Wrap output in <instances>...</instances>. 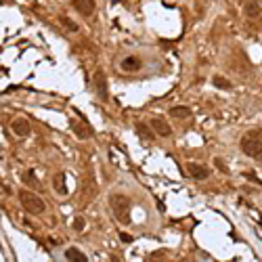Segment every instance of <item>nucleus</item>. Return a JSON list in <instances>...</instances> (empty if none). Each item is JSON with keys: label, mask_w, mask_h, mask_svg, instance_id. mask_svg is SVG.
<instances>
[{"label": "nucleus", "mask_w": 262, "mask_h": 262, "mask_svg": "<svg viewBox=\"0 0 262 262\" xmlns=\"http://www.w3.org/2000/svg\"><path fill=\"white\" fill-rule=\"evenodd\" d=\"M185 170H187L189 176L195 178V181H205V178L210 176V170L205 166H201V164H195V162H189L185 166Z\"/></svg>", "instance_id": "4"}, {"label": "nucleus", "mask_w": 262, "mask_h": 262, "mask_svg": "<svg viewBox=\"0 0 262 262\" xmlns=\"http://www.w3.org/2000/svg\"><path fill=\"white\" fill-rule=\"evenodd\" d=\"M122 70H126V72H139L141 70V59L134 57V55H130V57H126V59H122Z\"/></svg>", "instance_id": "10"}, {"label": "nucleus", "mask_w": 262, "mask_h": 262, "mask_svg": "<svg viewBox=\"0 0 262 262\" xmlns=\"http://www.w3.org/2000/svg\"><path fill=\"white\" fill-rule=\"evenodd\" d=\"M11 130L15 132V136H19V139H23V136H27L32 132V126H30V122H27L25 118H15L11 122Z\"/></svg>", "instance_id": "5"}, {"label": "nucleus", "mask_w": 262, "mask_h": 262, "mask_svg": "<svg viewBox=\"0 0 262 262\" xmlns=\"http://www.w3.org/2000/svg\"><path fill=\"white\" fill-rule=\"evenodd\" d=\"M120 239H122L124 243H130V241H132V237L128 235V233H120Z\"/></svg>", "instance_id": "21"}, {"label": "nucleus", "mask_w": 262, "mask_h": 262, "mask_svg": "<svg viewBox=\"0 0 262 262\" xmlns=\"http://www.w3.org/2000/svg\"><path fill=\"white\" fill-rule=\"evenodd\" d=\"M84 218H82V216H78V218H74V229L78 231V233H82V231H84Z\"/></svg>", "instance_id": "19"}, {"label": "nucleus", "mask_w": 262, "mask_h": 262, "mask_svg": "<svg viewBox=\"0 0 262 262\" xmlns=\"http://www.w3.org/2000/svg\"><path fill=\"white\" fill-rule=\"evenodd\" d=\"M214 86L216 88H231V82L227 80V78H223V76H214Z\"/></svg>", "instance_id": "16"}, {"label": "nucleus", "mask_w": 262, "mask_h": 262, "mask_svg": "<svg viewBox=\"0 0 262 262\" xmlns=\"http://www.w3.org/2000/svg\"><path fill=\"white\" fill-rule=\"evenodd\" d=\"M149 124H151V128L155 130V134H160V136H170L172 134V128L168 126V122H164L162 118L149 120Z\"/></svg>", "instance_id": "7"}, {"label": "nucleus", "mask_w": 262, "mask_h": 262, "mask_svg": "<svg viewBox=\"0 0 262 262\" xmlns=\"http://www.w3.org/2000/svg\"><path fill=\"white\" fill-rule=\"evenodd\" d=\"M94 88H96V94H99V99L107 101V96H109V90H107V78L101 70H96L94 72Z\"/></svg>", "instance_id": "6"}, {"label": "nucleus", "mask_w": 262, "mask_h": 262, "mask_svg": "<svg viewBox=\"0 0 262 262\" xmlns=\"http://www.w3.org/2000/svg\"><path fill=\"white\" fill-rule=\"evenodd\" d=\"M170 116L172 118H178V120H183V118H191V109L185 107V105H176L170 109Z\"/></svg>", "instance_id": "14"}, {"label": "nucleus", "mask_w": 262, "mask_h": 262, "mask_svg": "<svg viewBox=\"0 0 262 262\" xmlns=\"http://www.w3.org/2000/svg\"><path fill=\"white\" fill-rule=\"evenodd\" d=\"M258 160H260V162H262V153H260V155H258Z\"/></svg>", "instance_id": "22"}, {"label": "nucleus", "mask_w": 262, "mask_h": 262, "mask_svg": "<svg viewBox=\"0 0 262 262\" xmlns=\"http://www.w3.org/2000/svg\"><path fill=\"white\" fill-rule=\"evenodd\" d=\"M23 181H25V183H30V185H32V187H36V189H40V183H38V181H36V178L32 176V170L23 174Z\"/></svg>", "instance_id": "18"}, {"label": "nucleus", "mask_w": 262, "mask_h": 262, "mask_svg": "<svg viewBox=\"0 0 262 262\" xmlns=\"http://www.w3.org/2000/svg\"><path fill=\"white\" fill-rule=\"evenodd\" d=\"M74 7H76V11L80 13V15L88 17V15L94 13V0H74Z\"/></svg>", "instance_id": "9"}, {"label": "nucleus", "mask_w": 262, "mask_h": 262, "mask_svg": "<svg viewBox=\"0 0 262 262\" xmlns=\"http://www.w3.org/2000/svg\"><path fill=\"white\" fill-rule=\"evenodd\" d=\"M19 201H21L23 210L27 214L40 216V214H44V210H46L44 199L38 197V193H32V191H19Z\"/></svg>", "instance_id": "2"}, {"label": "nucleus", "mask_w": 262, "mask_h": 262, "mask_svg": "<svg viewBox=\"0 0 262 262\" xmlns=\"http://www.w3.org/2000/svg\"><path fill=\"white\" fill-rule=\"evenodd\" d=\"M53 187L59 195H67V187H65V172H57L53 178Z\"/></svg>", "instance_id": "11"}, {"label": "nucleus", "mask_w": 262, "mask_h": 262, "mask_svg": "<svg viewBox=\"0 0 262 262\" xmlns=\"http://www.w3.org/2000/svg\"><path fill=\"white\" fill-rule=\"evenodd\" d=\"M65 258L70 260V262H88V258L82 254L78 247H67V250H65Z\"/></svg>", "instance_id": "12"}, {"label": "nucleus", "mask_w": 262, "mask_h": 262, "mask_svg": "<svg viewBox=\"0 0 262 262\" xmlns=\"http://www.w3.org/2000/svg\"><path fill=\"white\" fill-rule=\"evenodd\" d=\"M241 151L247 158L258 160V155L262 153V130H250L243 134L241 139Z\"/></svg>", "instance_id": "1"}, {"label": "nucleus", "mask_w": 262, "mask_h": 262, "mask_svg": "<svg viewBox=\"0 0 262 262\" xmlns=\"http://www.w3.org/2000/svg\"><path fill=\"white\" fill-rule=\"evenodd\" d=\"M214 164H216V168H218V170H223L225 174H229V168H227V164H223L220 160H214Z\"/></svg>", "instance_id": "20"}, {"label": "nucleus", "mask_w": 262, "mask_h": 262, "mask_svg": "<svg viewBox=\"0 0 262 262\" xmlns=\"http://www.w3.org/2000/svg\"><path fill=\"white\" fill-rule=\"evenodd\" d=\"M70 128H72V132L78 136V139H88V134H92V128L90 126H82V122L80 120H72L70 122Z\"/></svg>", "instance_id": "8"}, {"label": "nucleus", "mask_w": 262, "mask_h": 262, "mask_svg": "<svg viewBox=\"0 0 262 262\" xmlns=\"http://www.w3.org/2000/svg\"><path fill=\"white\" fill-rule=\"evenodd\" d=\"M245 15L247 17H258L260 15V7L256 3H247L245 5Z\"/></svg>", "instance_id": "15"}, {"label": "nucleus", "mask_w": 262, "mask_h": 262, "mask_svg": "<svg viewBox=\"0 0 262 262\" xmlns=\"http://www.w3.org/2000/svg\"><path fill=\"white\" fill-rule=\"evenodd\" d=\"M59 21L67 27V30H72V32H78V23H74L70 17H59Z\"/></svg>", "instance_id": "17"}, {"label": "nucleus", "mask_w": 262, "mask_h": 262, "mask_svg": "<svg viewBox=\"0 0 262 262\" xmlns=\"http://www.w3.org/2000/svg\"><path fill=\"white\" fill-rule=\"evenodd\" d=\"M136 132H139V134L143 136V139H147V141H151V139L155 136V130L151 128V124L147 126L145 122H136Z\"/></svg>", "instance_id": "13"}, {"label": "nucleus", "mask_w": 262, "mask_h": 262, "mask_svg": "<svg viewBox=\"0 0 262 262\" xmlns=\"http://www.w3.org/2000/svg\"><path fill=\"white\" fill-rule=\"evenodd\" d=\"M109 203H112V210H114V214L118 218V223L130 225V201H128V197L120 195V193H114Z\"/></svg>", "instance_id": "3"}]
</instances>
